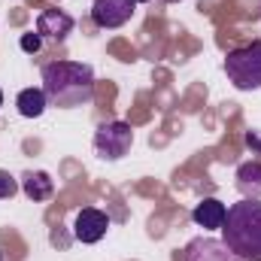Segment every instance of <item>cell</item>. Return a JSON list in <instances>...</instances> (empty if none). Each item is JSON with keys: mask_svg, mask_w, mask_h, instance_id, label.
<instances>
[{"mask_svg": "<svg viewBox=\"0 0 261 261\" xmlns=\"http://www.w3.org/2000/svg\"><path fill=\"white\" fill-rule=\"evenodd\" d=\"M43 91L49 97V107H88L94 100V70L82 61H49L43 67Z\"/></svg>", "mask_w": 261, "mask_h": 261, "instance_id": "6da1fadb", "label": "cell"}, {"mask_svg": "<svg viewBox=\"0 0 261 261\" xmlns=\"http://www.w3.org/2000/svg\"><path fill=\"white\" fill-rule=\"evenodd\" d=\"M237 192L243 197H261V161H246L237 167Z\"/></svg>", "mask_w": 261, "mask_h": 261, "instance_id": "7c38bea8", "label": "cell"}, {"mask_svg": "<svg viewBox=\"0 0 261 261\" xmlns=\"http://www.w3.org/2000/svg\"><path fill=\"white\" fill-rule=\"evenodd\" d=\"M18 46H21V52H28V55H37V52L43 49V37H40L37 31H31V34H21Z\"/></svg>", "mask_w": 261, "mask_h": 261, "instance_id": "5bb4252c", "label": "cell"}, {"mask_svg": "<svg viewBox=\"0 0 261 261\" xmlns=\"http://www.w3.org/2000/svg\"><path fill=\"white\" fill-rule=\"evenodd\" d=\"M46 107H49V97H46L43 88H24V91H18V97H15V110H18V116H24V119H40V116L46 113Z\"/></svg>", "mask_w": 261, "mask_h": 261, "instance_id": "8fae6325", "label": "cell"}, {"mask_svg": "<svg viewBox=\"0 0 261 261\" xmlns=\"http://www.w3.org/2000/svg\"><path fill=\"white\" fill-rule=\"evenodd\" d=\"M228 82L240 91H258L261 88V40H252L249 46H240L228 52L225 58Z\"/></svg>", "mask_w": 261, "mask_h": 261, "instance_id": "3957f363", "label": "cell"}, {"mask_svg": "<svg viewBox=\"0 0 261 261\" xmlns=\"http://www.w3.org/2000/svg\"><path fill=\"white\" fill-rule=\"evenodd\" d=\"M225 216H228V206H225L219 197H203L195 210H192L195 225H200L203 231H222Z\"/></svg>", "mask_w": 261, "mask_h": 261, "instance_id": "9c48e42d", "label": "cell"}, {"mask_svg": "<svg viewBox=\"0 0 261 261\" xmlns=\"http://www.w3.org/2000/svg\"><path fill=\"white\" fill-rule=\"evenodd\" d=\"M246 146H249L255 155H261V130H246Z\"/></svg>", "mask_w": 261, "mask_h": 261, "instance_id": "9a60e30c", "label": "cell"}, {"mask_svg": "<svg viewBox=\"0 0 261 261\" xmlns=\"http://www.w3.org/2000/svg\"><path fill=\"white\" fill-rule=\"evenodd\" d=\"M0 107H3V88H0Z\"/></svg>", "mask_w": 261, "mask_h": 261, "instance_id": "2e32d148", "label": "cell"}, {"mask_svg": "<svg viewBox=\"0 0 261 261\" xmlns=\"http://www.w3.org/2000/svg\"><path fill=\"white\" fill-rule=\"evenodd\" d=\"M164 3H179V0H164Z\"/></svg>", "mask_w": 261, "mask_h": 261, "instance_id": "ac0fdd59", "label": "cell"}, {"mask_svg": "<svg viewBox=\"0 0 261 261\" xmlns=\"http://www.w3.org/2000/svg\"><path fill=\"white\" fill-rule=\"evenodd\" d=\"M107 228H110V216L103 210H94V206H82L76 213V219H73V237L79 243H97V240H103Z\"/></svg>", "mask_w": 261, "mask_h": 261, "instance_id": "8992f818", "label": "cell"}, {"mask_svg": "<svg viewBox=\"0 0 261 261\" xmlns=\"http://www.w3.org/2000/svg\"><path fill=\"white\" fill-rule=\"evenodd\" d=\"M134 3H149V0H134Z\"/></svg>", "mask_w": 261, "mask_h": 261, "instance_id": "e0dca14e", "label": "cell"}, {"mask_svg": "<svg viewBox=\"0 0 261 261\" xmlns=\"http://www.w3.org/2000/svg\"><path fill=\"white\" fill-rule=\"evenodd\" d=\"M21 186H18V179L9 173V170H0V200H6V197H12L18 192Z\"/></svg>", "mask_w": 261, "mask_h": 261, "instance_id": "4fadbf2b", "label": "cell"}, {"mask_svg": "<svg viewBox=\"0 0 261 261\" xmlns=\"http://www.w3.org/2000/svg\"><path fill=\"white\" fill-rule=\"evenodd\" d=\"M222 243L240 255L243 261H261V200L243 197L240 203L228 206L222 225Z\"/></svg>", "mask_w": 261, "mask_h": 261, "instance_id": "7a4b0ae2", "label": "cell"}, {"mask_svg": "<svg viewBox=\"0 0 261 261\" xmlns=\"http://www.w3.org/2000/svg\"><path fill=\"white\" fill-rule=\"evenodd\" d=\"M134 9H137L134 0H94L91 3V21L103 31H116V28L128 24Z\"/></svg>", "mask_w": 261, "mask_h": 261, "instance_id": "5b68a950", "label": "cell"}, {"mask_svg": "<svg viewBox=\"0 0 261 261\" xmlns=\"http://www.w3.org/2000/svg\"><path fill=\"white\" fill-rule=\"evenodd\" d=\"M76 21L73 15H67L64 9H43L37 15V34L43 40H52V43H64L67 37L73 34Z\"/></svg>", "mask_w": 261, "mask_h": 261, "instance_id": "52a82bcc", "label": "cell"}, {"mask_svg": "<svg viewBox=\"0 0 261 261\" xmlns=\"http://www.w3.org/2000/svg\"><path fill=\"white\" fill-rule=\"evenodd\" d=\"M21 192H24L28 200L40 203V200H49V197H52L55 182H52V176H49L46 170H28V173L21 176Z\"/></svg>", "mask_w": 261, "mask_h": 261, "instance_id": "30bf717a", "label": "cell"}, {"mask_svg": "<svg viewBox=\"0 0 261 261\" xmlns=\"http://www.w3.org/2000/svg\"><path fill=\"white\" fill-rule=\"evenodd\" d=\"M182 261H243L234 255L222 240L216 237H195L186 249H182Z\"/></svg>", "mask_w": 261, "mask_h": 261, "instance_id": "ba28073f", "label": "cell"}, {"mask_svg": "<svg viewBox=\"0 0 261 261\" xmlns=\"http://www.w3.org/2000/svg\"><path fill=\"white\" fill-rule=\"evenodd\" d=\"M134 146V130L128 122H103L94 130V152L100 161H122Z\"/></svg>", "mask_w": 261, "mask_h": 261, "instance_id": "277c9868", "label": "cell"}]
</instances>
